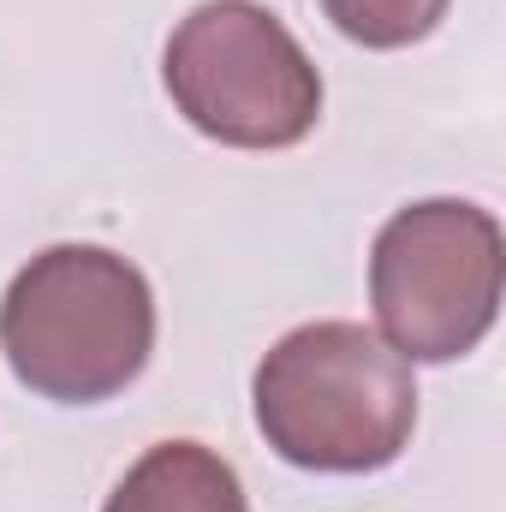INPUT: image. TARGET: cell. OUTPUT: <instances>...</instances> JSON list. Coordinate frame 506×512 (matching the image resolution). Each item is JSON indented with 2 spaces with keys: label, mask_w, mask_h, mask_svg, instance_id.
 <instances>
[{
  "label": "cell",
  "mask_w": 506,
  "mask_h": 512,
  "mask_svg": "<svg viewBox=\"0 0 506 512\" xmlns=\"http://www.w3.org/2000/svg\"><path fill=\"white\" fill-rule=\"evenodd\" d=\"M102 512H251L239 471L203 441H155Z\"/></svg>",
  "instance_id": "5"
},
{
  "label": "cell",
  "mask_w": 506,
  "mask_h": 512,
  "mask_svg": "<svg viewBox=\"0 0 506 512\" xmlns=\"http://www.w3.org/2000/svg\"><path fill=\"white\" fill-rule=\"evenodd\" d=\"M0 352L36 399L102 405L155 352V292L120 251L48 245L0 298Z\"/></svg>",
  "instance_id": "2"
},
{
  "label": "cell",
  "mask_w": 506,
  "mask_h": 512,
  "mask_svg": "<svg viewBox=\"0 0 506 512\" xmlns=\"http://www.w3.org/2000/svg\"><path fill=\"white\" fill-rule=\"evenodd\" d=\"M501 221L465 197L405 203L370 245L376 334L405 364H453L477 352L501 316Z\"/></svg>",
  "instance_id": "3"
},
{
  "label": "cell",
  "mask_w": 506,
  "mask_h": 512,
  "mask_svg": "<svg viewBox=\"0 0 506 512\" xmlns=\"http://www.w3.org/2000/svg\"><path fill=\"white\" fill-rule=\"evenodd\" d=\"M161 84L185 126L227 149H292L322 120V72L256 0H203L161 54Z\"/></svg>",
  "instance_id": "4"
},
{
  "label": "cell",
  "mask_w": 506,
  "mask_h": 512,
  "mask_svg": "<svg viewBox=\"0 0 506 512\" xmlns=\"http://www.w3.org/2000/svg\"><path fill=\"white\" fill-rule=\"evenodd\" d=\"M453 0H322L328 24L358 48H411L423 42Z\"/></svg>",
  "instance_id": "6"
},
{
  "label": "cell",
  "mask_w": 506,
  "mask_h": 512,
  "mask_svg": "<svg viewBox=\"0 0 506 512\" xmlns=\"http://www.w3.org/2000/svg\"><path fill=\"white\" fill-rule=\"evenodd\" d=\"M262 441L322 477L387 471L417 429L411 364L364 322H304L268 346L251 382Z\"/></svg>",
  "instance_id": "1"
}]
</instances>
